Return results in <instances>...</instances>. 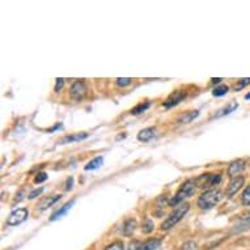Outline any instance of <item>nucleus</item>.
<instances>
[{"instance_id":"nucleus-1","label":"nucleus","mask_w":250,"mask_h":250,"mask_svg":"<svg viewBox=\"0 0 250 250\" xmlns=\"http://www.w3.org/2000/svg\"><path fill=\"white\" fill-rule=\"evenodd\" d=\"M189 209H190L189 203H182V205L177 206L176 209H173V212L170 213L167 219H165V222H163L160 229L161 230L172 229L173 227L176 226V224H178V223L182 220V217L189 212Z\"/></svg>"},{"instance_id":"nucleus-2","label":"nucleus","mask_w":250,"mask_h":250,"mask_svg":"<svg viewBox=\"0 0 250 250\" xmlns=\"http://www.w3.org/2000/svg\"><path fill=\"white\" fill-rule=\"evenodd\" d=\"M195 190H197V185H195V182H194V181H186V182H184V184L181 185L180 190L177 191L176 195L169 201V205H180V203H182L186 198H190L191 195H194Z\"/></svg>"},{"instance_id":"nucleus-3","label":"nucleus","mask_w":250,"mask_h":250,"mask_svg":"<svg viewBox=\"0 0 250 250\" xmlns=\"http://www.w3.org/2000/svg\"><path fill=\"white\" fill-rule=\"evenodd\" d=\"M222 193L219 190H207L198 199V206L202 209H211L220 202Z\"/></svg>"},{"instance_id":"nucleus-4","label":"nucleus","mask_w":250,"mask_h":250,"mask_svg":"<svg viewBox=\"0 0 250 250\" xmlns=\"http://www.w3.org/2000/svg\"><path fill=\"white\" fill-rule=\"evenodd\" d=\"M222 182V174H202L197 181L195 185L198 188H211V186H216Z\"/></svg>"},{"instance_id":"nucleus-5","label":"nucleus","mask_w":250,"mask_h":250,"mask_svg":"<svg viewBox=\"0 0 250 250\" xmlns=\"http://www.w3.org/2000/svg\"><path fill=\"white\" fill-rule=\"evenodd\" d=\"M86 92H88V88H86L85 83L82 82V80H76L71 86L70 96L71 99L75 100V101H80L85 97Z\"/></svg>"},{"instance_id":"nucleus-6","label":"nucleus","mask_w":250,"mask_h":250,"mask_svg":"<svg viewBox=\"0 0 250 250\" xmlns=\"http://www.w3.org/2000/svg\"><path fill=\"white\" fill-rule=\"evenodd\" d=\"M26 217H28V209L17 208L8 216L7 224L8 226H19V224H21V223L26 220Z\"/></svg>"},{"instance_id":"nucleus-7","label":"nucleus","mask_w":250,"mask_h":250,"mask_svg":"<svg viewBox=\"0 0 250 250\" xmlns=\"http://www.w3.org/2000/svg\"><path fill=\"white\" fill-rule=\"evenodd\" d=\"M186 92H184V90H176V92H173L172 95L169 96L168 99L165 100L164 101V105L165 107H173L176 106V105H178V104L181 103V101H184L185 99H186Z\"/></svg>"},{"instance_id":"nucleus-8","label":"nucleus","mask_w":250,"mask_h":250,"mask_svg":"<svg viewBox=\"0 0 250 250\" xmlns=\"http://www.w3.org/2000/svg\"><path fill=\"white\" fill-rule=\"evenodd\" d=\"M244 182H245V178L242 176L236 177V178H233V180L230 181L229 186H228V189H227V197L232 198L234 194H237L238 190L244 186Z\"/></svg>"},{"instance_id":"nucleus-9","label":"nucleus","mask_w":250,"mask_h":250,"mask_svg":"<svg viewBox=\"0 0 250 250\" xmlns=\"http://www.w3.org/2000/svg\"><path fill=\"white\" fill-rule=\"evenodd\" d=\"M246 163L244 160H234L232 161L228 167V176L232 177V178H236V176L238 177V174L245 169Z\"/></svg>"},{"instance_id":"nucleus-10","label":"nucleus","mask_w":250,"mask_h":250,"mask_svg":"<svg viewBox=\"0 0 250 250\" xmlns=\"http://www.w3.org/2000/svg\"><path fill=\"white\" fill-rule=\"evenodd\" d=\"M88 136H89L88 132H78V134H74V135L64 136L59 143L66 144V143H75V142H82V140L86 139Z\"/></svg>"},{"instance_id":"nucleus-11","label":"nucleus","mask_w":250,"mask_h":250,"mask_svg":"<svg viewBox=\"0 0 250 250\" xmlns=\"http://www.w3.org/2000/svg\"><path fill=\"white\" fill-rule=\"evenodd\" d=\"M250 228V213L246 215L245 217H241L236 226L233 227V233H238V232H242V230H246Z\"/></svg>"},{"instance_id":"nucleus-12","label":"nucleus","mask_w":250,"mask_h":250,"mask_svg":"<svg viewBox=\"0 0 250 250\" xmlns=\"http://www.w3.org/2000/svg\"><path fill=\"white\" fill-rule=\"evenodd\" d=\"M74 205H75V201H71V202H68V203H66V205L63 206V207H61V208L58 209L57 212L54 213L53 216L50 217V220H51V222H55V220H58V219L63 217L67 212H68V211H70L71 207H72Z\"/></svg>"},{"instance_id":"nucleus-13","label":"nucleus","mask_w":250,"mask_h":250,"mask_svg":"<svg viewBox=\"0 0 250 250\" xmlns=\"http://www.w3.org/2000/svg\"><path fill=\"white\" fill-rule=\"evenodd\" d=\"M136 227H138L136 220H134V219H128V220H126L125 224H123V234H125V236H130V234H132L135 232Z\"/></svg>"},{"instance_id":"nucleus-14","label":"nucleus","mask_w":250,"mask_h":250,"mask_svg":"<svg viewBox=\"0 0 250 250\" xmlns=\"http://www.w3.org/2000/svg\"><path fill=\"white\" fill-rule=\"evenodd\" d=\"M238 106V104L236 103V101H232V103H229L228 105H226V106L223 107V109H220V110L217 111V114L215 115V118H217V117H224V115L227 114H230L232 111L236 110Z\"/></svg>"},{"instance_id":"nucleus-15","label":"nucleus","mask_w":250,"mask_h":250,"mask_svg":"<svg viewBox=\"0 0 250 250\" xmlns=\"http://www.w3.org/2000/svg\"><path fill=\"white\" fill-rule=\"evenodd\" d=\"M153 136H155V128L148 127L142 130V131L138 134V139H139L140 142H148V140H151Z\"/></svg>"},{"instance_id":"nucleus-16","label":"nucleus","mask_w":250,"mask_h":250,"mask_svg":"<svg viewBox=\"0 0 250 250\" xmlns=\"http://www.w3.org/2000/svg\"><path fill=\"white\" fill-rule=\"evenodd\" d=\"M161 245L160 238H153V240H149V241L144 242L143 245L140 246V250H157Z\"/></svg>"},{"instance_id":"nucleus-17","label":"nucleus","mask_w":250,"mask_h":250,"mask_svg":"<svg viewBox=\"0 0 250 250\" xmlns=\"http://www.w3.org/2000/svg\"><path fill=\"white\" fill-rule=\"evenodd\" d=\"M62 198V195H54V197H49V198H45L43 201L38 205V208L40 209H46L49 208V207H51V206L55 203V202H58L59 199Z\"/></svg>"},{"instance_id":"nucleus-18","label":"nucleus","mask_w":250,"mask_h":250,"mask_svg":"<svg viewBox=\"0 0 250 250\" xmlns=\"http://www.w3.org/2000/svg\"><path fill=\"white\" fill-rule=\"evenodd\" d=\"M104 163V157L103 156H99V157H96L93 160H90L88 164L84 167L85 170H95V169H99Z\"/></svg>"},{"instance_id":"nucleus-19","label":"nucleus","mask_w":250,"mask_h":250,"mask_svg":"<svg viewBox=\"0 0 250 250\" xmlns=\"http://www.w3.org/2000/svg\"><path fill=\"white\" fill-rule=\"evenodd\" d=\"M198 115H199V111L198 110H193L190 111V113H186V114L182 115V117L178 119V123H190L194 118H197Z\"/></svg>"},{"instance_id":"nucleus-20","label":"nucleus","mask_w":250,"mask_h":250,"mask_svg":"<svg viewBox=\"0 0 250 250\" xmlns=\"http://www.w3.org/2000/svg\"><path fill=\"white\" fill-rule=\"evenodd\" d=\"M151 106V103H146V104H139V105H136L134 109L131 110V114L132 115H139L142 114V113H144V111L147 110L148 107Z\"/></svg>"},{"instance_id":"nucleus-21","label":"nucleus","mask_w":250,"mask_h":250,"mask_svg":"<svg viewBox=\"0 0 250 250\" xmlns=\"http://www.w3.org/2000/svg\"><path fill=\"white\" fill-rule=\"evenodd\" d=\"M228 90H229V86L228 85H219L212 90V95L217 96V97H220V96L226 95Z\"/></svg>"},{"instance_id":"nucleus-22","label":"nucleus","mask_w":250,"mask_h":250,"mask_svg":"<svg viewBox=\"0 0 250 250\" xmlns=\"http://www.w3.org/2000/svg\"><path fill=\"white\" fill-rule=\"evenodd\" d=\"M153 228H155V226H153V223H152V220H149V219H146L143 223V232L144 233H151L152 230H153Z\"/></svg>"},{"instance_id":"nucleus-23","label":"nucleus","mask_w":250,"mask_h":250,"mask_svg":"<svg viewBox=\"0 0 250 250\" xmlns=\"http://www.w3.org/2000/svg\"><path fill=\"white\" fill-rule=\"evenodd\" d=\"M248 84H250V78L242 79V80H240V82H238L237 84L233 86V90L234 92H238V90H241L242 88L248 85Z\"/></svg>"},{"instance_id":"nucleus-24","label":"nucleus","mask_w":250,"mask_h":250,"mask_svg":"<svg viewBox=\"0 0 250 250\" xmlns=\"http://www.w3.org/2000/svg\"><path fill=\"white\" fill-rule=\"evenodd\" d=\"M242 205L250 206V185L245 189V191L242 193Z\"/></svg>"},{"instance_id":"nucleus-25","label":"nucleus","mask_w":250,"mask_h":250,"mask_svg":"<svg viewBox=\"0 0 250 250\" xmlns=\"http://www.w3.org/2000/svg\"><path fill=\"white\" fill-rule=\"evenodd\" d=\"M115 83H117V85L118 86H127L131 84L132 80L130 78H119L115 80Z\"/></svg>"},{"instance_id":"nucleus-26","label":"nucleus","mask_w":250,"mask_h":250,"mask_svg":"<svg viewBox=\"0 0 250 250\" xmlns=\"http://www.w3.org/2000/svg\"><path fill=\"white\" fill-rule=\"evenodd\" d=\"M123 248H125V246H123V242L117 241L114 242V244H111V245L106 246L104 250H123Z\"/></svg>"},{"instance_id":"nucleus-27","label":"nucleus","mask_w":250,"mask_h":250,"mask_svg":"<svg viewBox=\"0 0 250 250\" xmlns=\"http://www.w3.org/2000/svg\"><path fill=\"white\" fill-rule=\"evenodd\" d=\"M46 180H47V174H46L45 172L37 173V176L34 177V182H36V184H41V182H43V181Z\"/></svg>"},{"instance_id":"nucleus-28","label":"nucleus","mask_w":250,"mask_h":250,"mask_svg":"<svg viewBox=\"0 0 250 250\" xmlns=\"http://www.w3.org/2000/svg\"><path fill=\"white\" fill-rule=\"evenodd\" d=\"M198 249V245L195 244L194 241H188L182 246V249L181 250H197Z\"/></svg>"},{"instance_id":"nucleus-29","label":"nucleus","mask_w":250,"mask_h":250,"mask_svg":"<svg viewBox=\"0 0 250 250\" xmlns=\"http://www.w3.org/2000/svg\"><path fill=\"white\" fill-rule=\"evenodd\" d=\"M42 191H43V188H40V189L33 190L32 193L29 194V197H28V198H29V199H34V198H37L38 195H41Z\"/></svg>"},{"instance_id":"nucleus-30","label":"nucleus","mask_w":250,"mask_h":250,"mask_svg":"<svg viewBox=\"0 0 250 250\" xmlns=\"http://www.w3.org/2000/svg\"><path fill=\"white\" fill-rule=\"evenodd\" d=\"M63 85H64V79H59L58 78L57 79V85H55V88H54V90H55V92H59V90L62 89V88H63Z\"/></svg>"},{"instance_id":"nucleus-31","label":"nucleus","mask_w":250,"mask_h":250,"mask_svg":"<svg viewBox=\"0 0 250 250\" xmlns=\"http://www.w3.org/2000/svg\"><path fill=\"white\" fill-rule=\"evenodd\" d=\"M140 246L138 242H131L130 245H128V248L126 250H140Z\"/></svg>"},{"instance_id":"nucleus-32","label":"nucleus","mask_w":250,"mask_h":250,"mask_svg":"<svg viewBox=\"0 0 250 250\" xmlns=\"http://www.w3.org/2000/svg\"><path fill=\"white\" fill-rule=\"evenodd\" d=\"M72 185H74V178H72V177H70V178L67 180L66 190H71V189H72Z\"/></svg>"},{"instance_id":"nucleus-33","label":"nucleus","mask_w":250,"mask_h":250,"mask_svg":"<svg viewBox=\"0 0 250 250\" xmlns=\"http://www.w3.org/2000/svg\"><path fill=\"white\" fill-rule=\"evenodd\" d=\"M211 82H212L213 84H216V83L222 82V79H211Z\"/></svg>"},{"instance_id":"nucleus-34","label":"nucleus","mask_w":250,"mask_h":250,"mask_svg":"<svg viewBox=\"0 0 250 250\" xmlns=\"http://www.w3.org/2000/svg\"><path fill=\"white\" fill-rule=\"evenodd\" d=\"M245 99H246V100H250V93H249V95H246V96H245Z\"/></svg>"}]
</instances>
